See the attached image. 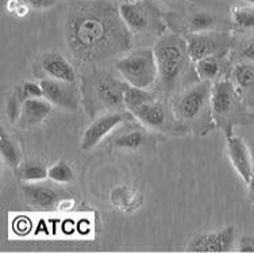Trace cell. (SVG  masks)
I'll return each mask as SVG.
<instances>
[{
  "label": "cell",
  "instance_id": "277c9868",
  "mask_svg": "<svg viewBox=\"0 0 254 253\" xmlns=\"http://www.w3.org/2000/svg\"><path fill=\"white\" fill-rule=\"evenodd\" d=\"M115 68L127 84L146 89L158 76L156 56L152 49H139L117 61Z\"/></svg>",
  "mask_w": 254,
  "mask_h": 253
},
{
  "label": "cell",
  "instance_id": "83f0119b",
  "mask_svg": "<svg viewBox=\"0 0 254 253\" xmlns=\"http://www.w3.org/2000/svg\"><path fill=\"white\" fill-rule=\"evenodd\" d=\"M241 57L248 61H254V38L245 41L240 49Z\"/></svg>",
  "mask_w": 254,
  "mask_h": 253
},
{
  "label": "cell",
  "instance_id": "ba28073f",
  "mask_svg": "<svg viewBox=\"0 0 254 253\" xmlns=\"http://www.w3.org/2000/svg\"><path fill=\"white\" fill-rule=\"evenodd\" d=\"M226 144H227V155H229L230 163L234 167L237 173L245 183L250 180V177L253 176V160L252 155L245 140H242L240 136H237L233 132L226 133Z\"/></svg>",
  "mask_w": 254,
  "mask_h": 253
},
{
  "label": "cell",
  "instance_id": "ac0fdd59",
  "mask_svg": "<svg viewBox=\"0 0 254 253\" xmlns=\"http://www.w3.org/2000/svg\"><path fill=\"white\" fill-rule=\"evenodd\" d=\"M187 53L193 63L204 59L207 56H212L216 49V44L214 39L208 35L195 33L187 39Z\"/></svg>",
  "mask_w": 254,
  "mask_h": 253
},
{
  "label": "cell",
  "instance_id": "9c48e42d",
  "mask_svg": "<svg viewBox=\"0 0 254 253\" xmlns=\"http://www.w3.org/2000/svg\"><path fill=\"white\" fill-rule=\"evenodd\" d=\"M235 240V228L227 226L215 233L199 234L190 240L188 251L190 252H229Z\"/></svg>",
  "mask_w": 254,
  "mask_h": 253
},
{
  "label": "cell",
  "instance_id": "8992f818",
  "mask_svg": "<svg viewBox=\"0 0 254 253\" xmlns=\"http://www.w3.org/2000/svg\"><path fill=\"white\" fill-rule=\"evenodd\" d=\"M126 114H123L121 111H114L103 114L99 118H96L95 121L89 125L81 138V145L80 149L81 151H89L95 146L100 144L103 141V138L113 132L114 129H117L122 122L126 121Z\"/></svg>",
  "mask_w": 254,
  "mask_h": 253
},
{
  "label": "cell",
  "instance_id": "4fadbf2b",
  "mask_svg": "<svg viewBox=\"0 0 254 253\" xmlns=\"http://www.w3.org/2000/svg\"><path fill=\"white\" fill-rule=\"evenodd\" d=\"M130 112L134 117L138 118L145 126L150 129H162L168 122L165 108L154 97H150L149 100L139 104Z\"/></svg>",
  "mask_w": 254,
  "mask_h": 253
},
{
  "label": "cell",
  "instance_id": "484cf974",
  "mask_svg": "<svg viewBox=\"0 0 254 253\" xmlns=\"http://www.w3.org/2000/svg\"><path fill=\"white\" fill-rule=\"evenodd\" d=\"M215 23L216 22L212 15L207 12H196L190 16V30L192 33H203V31L212 29Z\"/></svg>",
  "mask_w": 254,
  "mask_h": 253
},
{
  "label": "cell",
  "instance_id": "6da1fadb",
  "mask_svg": "<svg viewBox=\"0 0 254 253\" xmlns=\"http://www.w3.org/2000/svg\"><path fill=\"white\" fill-rule=\"evenodd\" d=\"M69 49L88 63L122 53L130 44L128 29L108 4L80 5L66 22Z\"/></svg>",
  "mask_w": 254,
  "mask_h": 253
},
{
  "label": "cell",
  "instance_id": "f546056e",
  "mask_svg": "<svg viewBox=\"0 0 254 253\" xmlns=\"http://www.w3.org/2000/svg\"><path fill=\"white\" fill-rule=\"evenodd\" d=\"M238 251L240 252H254V237H250V236L242 237L240 245H238Z\"/></svg>",
  "mask_w": 254,
  "mask_h": 253
},
{
  "label": "cell",
  "instance_id": "7a4b0ae2",
  "mask_svg": "<svg viewBox=\"0 0 254 253\" xmlns=\"http://www.w3.org/2000/svg\"><path fill=\"white\" fill-rule=\"evenodd\" d=\"M211 115L215 127L222 129L225 134L233 132L237 125L252 122L244 96L230 80H220L211 85Z\"/></svg>",
  "mask_w": 254,
  "mask_h": 253
},
{
  "label": "cell",
  "instance_id": "d6986e66",
  "mask_svg": "<svg viewBox=\"0 0 254 253\" xmlns=\"http://www.w3.org/2000/svg\"><path fill=\"white\" fill-rule=\"evenodd\" d=\"M0 153L3 160L5 161L7 166L14 168L15 170L18 169L20 166V153L18 146L8 134H5L4 130H0Z\"/></svg>",
  "mask_w": 254,
  "mask_h": 253
},
{
  "label": "cell",
  "instance_id": "d4e9b609",
  "mask_svg": "<svg viewBox=\"0 0 254 253\" xmlns=\"http://www.w3.org/2000/svg\"><path fill=\"white\" fill-rule=\"evenodd\" d=\"M48 177L56 183H70L73 180V169L66 161L60 160L50 167L48 170Z\"/></svg>",
  "mask_w": 254,
  "mask_h": 253
},
{
  "label": "cell",
  "instance_id": "44dd1931",
  "mask_svg": "<svg viewBox=\"0 0 254 253\" xmlns=\"http://www.w3.org/2000/svg\"><path fill=\"white\" fill-rule=\"evenodd\" d=\"M26 97L22 92L20 85H15V88L8 93V96L5 99V114L12 123L19 121L22 115V108L25 103Z\"/></svg>",
  "mask_w": 254,
  "mask_h": 253
},
{
  "label": "cell",
  "instance_id": "5b68a950",
  "mask_svg": "<svg viewBox=\"0 0 254 253\" xmlns=\"http://www.w3.org/2000/svg\"><path fill=\"white\" fill-rule=\"evenodd\" d=\"M158 76L166 87L176 83L180 73L184 69L187 60V45L173 39L164 41L154 49Z\"/></svg>",
  "mask_w": 254,
  "mask_h": 253
},
{
  "label": "cell",
  "instance_id": "2e32d148",
  "mask_svg": "<svg viewBox=\"0 0 254 253\" xmlns=\"http://www.w3.org/2000/svg\"><path fill=\"white\" fill-rule=\"evenodd\" d=\"M23 194L29 203L41 209H52L61 199L59 191L52 187L39 184L23 185Z\"/></svg>",
  "mask_w": 254,
  "mask_h": 253
},
{
  "label": "cell",
  "instance_id": "30bf717a",
  "mask_svg": "<svg viewBox=\"0 0 254 253\" xmlns=\"http://www.w3.org/2000/svg\"><path fill=\"white\" fill-rule=\"evenodd\" d=\"M126 85L127 83H121L111 76H100L95 82L93 92L104 107L121 110V107L125 106Z\"/></svg>",
  "mask_w": 254,
  "mask_h": 253
},
{
  "label": "cell",
  "instance_id": "e0dca14e",
  "mask_svg": "<svg viewBox=\"0 0 254 253\" xmlns=\"http://www.w3.org/2000/svg\"><path fill=\"white\" fill-rule=\"evenodd\" d=\"M233 84L240 91V93L254 96V63H240L231 71Z\"/></svg>",
  "mask_w": 254,
  "mask_h": 253
},
{
  "label": "cell",
  "instance_id": "3957f363",
  "mask_svg": "<svg viewBox=\"0 0 254 253\" xmlns=\"http://www.w3.org/2000/svg\"><path fill=\"white\" fill-rule=\"evenodd\" d=\"M177 121L197 134H207L215 129L211 115V84L201 82L183 92L175 104Z\"/></svg>",
  "mask_w": 254,
  "mask_h": 253
},
{
  "label": "cell",
  "instance_id": "603a6c76",
  "mask_svg": "<svg viewBox=\"0 0 254 253\" xmlns=\"http://www.w3.org/2000/svg\"><path fill=\"white\" fill-rule=\"evenodd\" d=\"M146 141V136L145 133L141 130H130L121 134L117 140L114 141V145L121 151H137L139 146Z\"/></svg>",
  "mask_w": 254,
  "mask_h": 253
},
{
  "label": "cell",
  "instance_id": "4316f807",
  "mask_svg": "<svg viewBox=\"0 0 254 253\" xmlns=\"http://www.w3.org/2000/svg\"><path fill=\"white\" fill-rule=\"evenodd\" d=\"M22 92L25 95L26 99L30 97H44V91L39 83H33V82H25L20 84Z\"/></svg>",
  "mask_w": 254,
  "mask_h": 253
},
{
  "label": "cell",
  "instance_id": "7c38bea8",
  "mask_svg": "<svg viewBox=\"0 0 254 253\" xmlns=\"http://www.w3.org/2000/svg\"><path fill=\"white\" fill-rule=\"evenodd\" d=\"M41 67L44 69V72L54 80L73 83L76 79V72H74L73 67L63 54L57 53V52L45 53L41 59Z\"/></svg>",
  "mask_w": 254,
  "mask_h": 253
},
{
  "label": "cell",
  "instance_id": "8fae6325",
  "mask_svg": "<svg viewBox=\"0 0 254 253\" xmlns=\"http://www.w3.org/2000/svg\"><path fill=\"white\" fill-rule=\"evenodd\" d=\"M119 16L132 31H145L150 26V7L145 3H123L118 8Z\"/></svg>",
  "mask_w": 254,
  "mask_h": 253
},
{
  "label": "cell",
  "instance_id": "9a60e30c",
  "mask_svg": "<svg viewBox=\"0 0 254 253\" xmlns=\"http://www.w3.org/2000/svg\"><path fill=\"white\" fill-rule=\"evenodd\" d=\"M111 203L123 213L131 214L137 211L143 203V196L139 191L130 185H119L111 191Z\"/></svg>",
  "mask_w": 254,
  "mask_h": 253
},
{
  "label": "cell",
  "instance_id": "52a82bcc",
  "mask_svg": "<svg viewBox=\"0 0 254 253\" xmlns=\"http://www.w3.org/2000/svg\"><path fill=\"white\" fill-rule=\"evenodd\" d=\"M39 84L44 91V97L48 99L52 104L68 111H77L80 99L72 83L60 82L54 79H42Z\"/></svg>",
  "mask_w": 254,
  "mask_h": 253
},
{
  "label": "cell",
  "instance_id": "1f68e13d",
  "mask_svg": "<svg viewBox=\"0 0 254 253\" xmlns=\"http://www.w3.org/2000/svg\"><path fill=\"white\" fill-rule=\"evenodd\" d=\"M246 1H249V3H252L254 5V0H246Z\"/></svg>",
  "mask_w": 254,
  "mask_h": 253
},
{
  "label": "cell",
  "instance_id": "cb8c5ba5",
  "mask_svg": "<svg viewBox=\"0 0 254 253\" xmlns=\"http://www.w3.org/2000/svg\"><path fill=\"white\" fill-rule=\"evenodd\" d=\"M231 22L241 30L254 29V5H237L231 8Z\"/></svg>",
  "mask_w": 254,
  "mask_h": 253
},
{
  "label": "cell",
  "instance_id": "ffe728a7",
  "mask_svg": "<svg viewBox=\"0 0 254 253\" xmlns=\"http://www.w3.org/2000/svg\"><path fill=\"white\" fill-rule=\"evenodd\" d=\"M195 69L199 79H201L203 82L211 83L212 80H215L219 76L222 67H220L219 60L212 54V56H207L204 59L196 61Z\"/></svg>",
  "mask_w": 254,
  "mask_h": 253
},
{
  "label": "cell",
  "instance_id": "4dcf8cb0",
  "mask_svg": "<svg viewBox=\"0 0 254 253\" xmlns=\"http://www.w3.org/2000/svg\"><path fill=\"white\" fill-rule=\"evenodd\" d=\"M246 184H248V196H249V200L252 203H254V173Z\"/></svg>",
  "mask_w": 254,
  "mask_h": 253
},
{
  "label": "cell",
  "instance_id": "f1b7e54d",
  "mask_svg": "<svg viewBox=\"0 0 254 253\" xmlns=\"http://www.w3.org/2000/svg\"><path fill=\"white\" fill-rule=\"evenodd\" d=\"M25 1L37 10H46L57 3V0H25Z\"/></svg>",
  "mask_w": 254,
  "mask_h": 253
},
{
  "label": "cell",
  "instance_id": "7402d4cb",
  "mask_svg": "<svg viewBox=\"0 0 254 253\" xmlns=\"http://www.w3.org/2000/svg\"><path fill=\"white\" fill-rule=\"evenodd\" d=\"M48 168L38 161H27L20 164L16 169L20 180L23 181H39L48 177Z\"/></svg>",
  "mask_w": 254,
  "mask_h": 253
},
{
  "label": "cell",
  "instance_id": "5bb4252c",
  "mask_svg": "<svg viewBox=\"0 0 254 253\" xmlns=\"http://www.w3.org/2000/svg\"><path fill=\"white\" fill-rule=\"evenodd\" d=\"M52 103L45 97H30L26 99L20 115V125L31 127L44 122L52 112Z\"/></svg>",
  "mask_w": 254,
  "mask_h": 253
}]
</instances>
